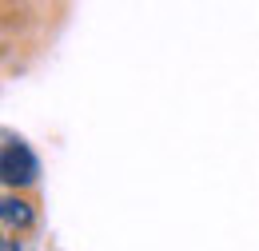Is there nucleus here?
Listing matches in <instances>:
<instances>
[{
	"label": "nucleus",
	"mask_w": 259,
	"mask_h": 251,
	"mask_svg": "<svg viewBox=\"0 0 259 251\" xmlns=\"http://www.w3.org/2000/svg\"><path fill=\"white\" fill-rule=\"evenodd\" d=\"M0 168H4V184H32L36 180V159L24 140H4Z\"/></svg>",
	"instance_id": "obj_1"
},
{
	"label": "nucleus",
	"mask_w": 259,
	"mask_h": 251,
	"mask_svg": "<svg viewBox=\"0 0 259 251\" xmlns=\"http://www.w3.org/2000/svg\"><path fill=\"white\" fill-rule=\"evenodd\" d=\"M0 216H4V223H8V227H28V223H32V207H28L24 199H16V195H4Z\"/></svg>",
	"instance_id": "obj_2"
},
{
	"label": "nucleus",
	"mask_w": 259,
	"mask_h": 251,
	"mask_svg": "<svg viewBox=\"0 0 259 251\" xmlns=\"http://www.w3.org/2000/svg\"><path fill=\"white\" fill-rule=\"evenodd\" d=\"M4 251H16V243H12V239H4Z\"/></svg>",
	"instance_id": "obj_3"
}]
</instances>
